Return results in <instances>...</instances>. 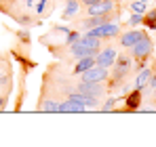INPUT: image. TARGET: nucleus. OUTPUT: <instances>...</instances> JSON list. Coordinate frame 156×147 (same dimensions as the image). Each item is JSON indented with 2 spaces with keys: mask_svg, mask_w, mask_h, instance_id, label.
Wrapping results in <instances>:
<instances>
[{
  "mask_svg": "<svg viewBox=\"0 0 156 147\" xmlns=\"http://www.w3.org/2000/svg\"><path fill=\"white\" fill-rule=\"evenodd\" d=\"M137 103H139V88H137L135 93H131L129 99H127V105H129L131 109H133V107H137Z\"/></svg>",
  "mask_w": 156,
  "mask_h": 147,
  "instance_id": "nucleus-15",
  "label": "nucleus"
},
{
  "mask_svg": "<svg viewBox=\"0 0 156 147\" xmlns=\"http://www.w3.org/2000/svg\"><path fill=\"white\" fill-rule=\"evenodd\" d=\"M118 32H120V27L116 23H101L97 25V27H91L87 34H91V36H95V38H114V36H118Z\"/></svg>",
  "mask_w": 156,
  "mask_h": 147,
  "instance_id": "nucleus-1",
  "label": "nucleus"
},
{
  "mask_svg": "<svg viewBox=\"0 0 156 147\" xmlns=\"http://www.w3.org/2000/svg\"><path fill=\"white\" fill-rule=\"evenodd\" d=\"M116 61V49L114 46H108V49H101L95 57V65H101V67H112Z\"/></svg>",
  "mask_w": 156,
  "mask_h": 147,
  "instance_id": "nucleus-5",
  "label": "nucleus"
},
{
  "mask_svg": "<svg viewBox=\"0 0 156 147\" xmlns=\"http://www.w3.org/2000/svg\"><path fill=\"white\" fill-rule=\"evenodd\" d=\"M78 93H84V95H93V97H99L104 93V86L101 82H80L78 84Z\"/></svg>",
  "mask_w": 156,
  "mask_h": 147,
  "instance_id": "nucleus-7",
  "label": "nucleus"
},
{
  "mask_svg": "<svg viewBox=\"0 0 156 147\" xmlns=\"http://www.w3.org/2000/svg\"><path fill=\"white\" fill-rule=\"evenodd\" d=\"M80 2H82V4H87V6H89V4H93V2H97V0H80Z\"/></svg>",
  "mask_w": 156,
  "mask_h": 147,
  "instance_id": "nucleus-21",
  "label": "nucleus"
},
{
  "mask_svg": "<svg viewBox=\"0 0 156 147\" xmlns=\"http://www.w3.org/2000/svg\"><path fill=\"white\" fill-rule=\"evenodd\" d=\"M148 84H150V86L156 91V78H150V82H148Z\"/></svg>",
  "mask_w": 156,
  "mask_h": 147,
  "instance_id": "nucleus-20",
  "label": "nucleus"
},
{
  "mask_svg": "<svg viewBox=\"0 0 156 147\" xmlns=\"http://www.w3.org/2000/svg\"><path fill=\"white\" fill-rule=\"evenodd\" d=\"M114 11V0H97L87 6V15H110Z\"/></svg>",
  "mask_w": 156,
  "mask_h": 147,
  "instance_id": "nucleus-4",
  "label": "nucleus"
},
{
  "mask_svg": "<svg viewBox=\"0 0 156 147\" xmlns=\"http://www.w3.org/2000/svg\"><path fill=\"white\" fill-rule=\"evenodd\" d=\"M114 103H116L114 99H108V101L104 103V107H101V109H104V111H108V109H112V107H114Z\"/></svg>",
  "mask_w": 156,
  "mask_h": 147,
  "instance_id": "nucleus-18",
  "label": "nucleus"
},
{
  "mask_svg": "<svg viewBox=\"0 0 156 147\" xmlns=\"http://www.w3.org/2000/svg\"><path fill=\"white\" fill-rule=\"evenodd\" d=\"M141 19H144V15H141V13H135V15L129 19V23L131 25H137V23H141Z\"/></svg>",
  "mask_w": 156,
  "mask_h": 147,
  "instance_id": "nucleus-17",
  "label": "nucleus"
},
{
  "mask_svg": "<svg viewBox=\"0 0 156 147\" xmlns=\"http://www.w3.org/2000/svg\"><path fill=\"white\" fill-rule=\"evenodd\" d=\"M131 70V61L127 59V57H120L118 59V63H116V78H122V76H127V72Z\"/></svg>",
  "mask_w": 156,
  "mask_h": 147,
  "instance_id": "nucleus-12",
  "label": "nucleus"
},
{
  "mask_svg": "<svg viewBox=\"0 0 156 147\" xmlns=\"http://www.w3.org/2000/svg\"><path fill=\"white\" fill-rule=\"evenodd\" d=\"M26 4H27V6H32V4H34V0H26Z\"/></svg>",
  "mask_w": 156,
  "mask_h": 147,
  "instance_id": "nucleus-23",
  "label": "nucleus"
},
{
  "mask_svg": "<svg viewBox=\"0 0 156 147\" xmlns=\"http://www.w3.org/2000/svg\"><path fill=\"white\" fill-rule=\"evenodd\" d=\"M154 101H156V97H154Z\"/></svg>",
  "mask_w": 156,
  "mask_h": 147,
  "instance_id": "nucleus-25",
  "label": "nucleus"
},
{
  "mask_svg": "<svg viewBox=\"0 0 156 147\" xmlns=\"http://www.w3.org/2000/svg\"><path fill=\"white\" fill-rule=\"evenodd\" d=\"M40 109H42V111H49V114L59 111V103H57V101H53V99H47V101L40 105Z\"/></svg>",
  "mask_w": 156,
  "mask_h": 147,
  "instance_id": "nucleus-14",
  "label": "nucleus"
},
{
  "mask_svg": "<svg viewBox=\"0 0 156 147\" xmlns=\"http://www.w3.org/2000/svg\"><path fill=\"white\" fill-rule=\"evenodd\" d=\"M44 6H47V0H40V2H38V6H36V11H38V13H42V11H44Z\"/></svg>",
  "mask_w": 156,
  "mask_h": 147,
  "instance_id": "nucleus-19",
  "label": "nucleus"
},
{
  "mask_svg": "<svg viewBox=\"0 0 156 147\" xmlns=\"http://www.w3.org/2000/svg\"><path fill=\"white\" fill-rule=\"evenodd\" d=\"M131 9H133V13H146V2H141V0H135L133 4H131Z\"/></svg>",
  "mask_w": 156,
  "mask_h": 147,
  "instance_id": "nucleus-16",
  "label": "nucleus"
},
{
  "mask_svg": "<svg viewBox=\"0 0 156 147\" xmlns=\"http://www.w3.org/2000/svg\"><path fill=\"white\" fill-rule=\"evenodd\" d=\"M59 111H63V114H80V111H87V107L80 103V101H76V99L68 97L63 103H59Z\"/></svg>",
  "mask_w": 156,
  "mask_h": 147,
  "instance_id": "nucleus-6",
  "label": "nucleus"
},
{
  "mask_svg": "<svg viewBox=\"0 0 156 147\" xmlns=\"http://www.w3.org/2000/svg\"><path fill=\"white\" fill-rule=\"evenodd\" d=\"M78 11H80V0H68L66 2V9H63V17L66 19H72L76 17Z\"/></svg>",
  "mask_w": 156,
  "mask_h": 147,
  "instance_id": "nucleus-11",
  "label": "nucleus"
},
{
  "mask_svg": "<svg viewBox=\"0 0 156 147\" xmlns=\"http://www.w3.org/2000/svg\"><path fill=\"white\" fill-rule=\"evenodd\" d=\"M4 103H6V99H4V97H0V107H2Z\"/></svg>",
  "mask_w": 156,
  "mask_h": 147,
  "instance_id": "nucleus-22",
  "label": "nucleus"
},
{
  "mask_svg": "<svg viewBox=\"0 0 156 147\" xmlns=\"http://www.w3.org/2000/svg\"><path fill=\"white\" fill-rule=\"evenodd\" d=\"M141 2H150V0H141Z\"/></svg>",
  "mask_w": 156,
  "mask_h": 147,
  "instance_id": "nucleus-24",
  "label": "nucleus"
},
{
  "mask_svg": "<svg viewBox=\"0 0 156 147\" xmlns=\"http://www.w3.org/2000/svg\"><path fill=\"white\" fill-rule=\"evenodd\" d=\"M141 36H144V32H139V29H131V32H127V34L120 36V44H122L125 49H131Z\"/></svg>",
  "mask_w": 156,
  "mask_h": 147,
  "instance_id": "nucleus-8",
  "label": "nucleus"
},
{
  "mask_svg": "<svg viewBox=\"0 0 156 147\" xmlns=\"http://www.w3.org/2000/svg\"><path fill=\"white\" fill-rule=\"evenodd\" d=\"M150 78H152V74H150V70H141V72L137 74V80H135V86L141 91L148 82H150Z\"/></svg>",
  "mask_w": 156,
  "mask_h": 147,
  "instance_id": "nucleus-13",
  "label": "nucleus"
},
{
  "mask_svg": "<svg viewBox=\"0 0 156 147\" xmlns=\"http://www.w3.org/2000/svg\"><path fill=\"white\" fill-rule=\"evenodd\" d=\"M80 76H82L84 82H104V80H108V67L93 65V67H89L87 72H82Z\"/></svg>",
  "mask_w": 156,
  "mask_h": 147,
  "instance_id": "nucleus-3",
  "label": "nucleus"
},
{
  "mask_svg": "<svg viewBox=\"0 0 156 147\" xmlns=\"http://www.w3.org/2000/svg\"><path fill=\"white\" fill-rule=\"evenodd\" d=\"M70 50H72V55H74V57H78V59H80V57H89V55H95V50L89 49V46H84V44H82L80 40H74V42L70 44Z\"/></svg>",
  "mask_w": 156,
  "mask_h": 147,
  "instance_id": "nucleus-9",
  "label": "nucleus"
},
{
  "mask_svg": "<svg viewBox=\"0 0 156 147\" xmlns=\"http://www.w3.org/2000/svg\"><path fill=\"white\" fill-rule=\"evenodd\" d=\"M131 49H133V57H135V59H144V57H148V55L152 53V40L144 34Z\"/></svg>",
  "mask_w": 156,
  "mask_h": 147,
  "instance_id": "nucleus-2",
  "label": "nucleus"
},
{
  "mask_svg": "<svg viewBox=\"0 0 156 147\" xmlns=\"http://www.w3.org/2000/svg\"><path fill=\"white\" fill-rule=\"evenodd\" d=\"M93 65H95V57H93V55H89V57H80V61L74 65V74L87 72V70H89V67H93Z\"/></svg>",
  "mask_w": 156,
  "mask_h": 147,
  "instance_id": "nucleus-10",
  "label": "nucleus"
}]
</instances>
